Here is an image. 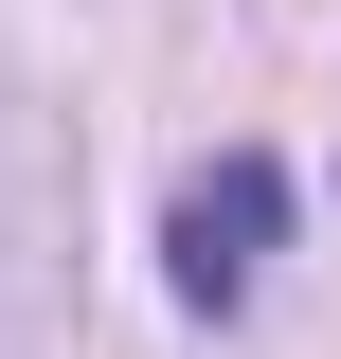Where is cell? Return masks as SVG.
I'll return each instance as SVG.
<instances>
[{"instance_id":"obj_1","label":"cell","mask_w":341,"mask_h":359,"mask_svg":"<svg viewBox=\"0 0 341 359\" xmlns=\"http://www.w3.org/2000/svg\"><path fill=\"white\" fill-rule=\"evenodd\" d=\"M269 233H288V162H252V144H234L215 180H180V216H162V287H180V306H252Z\"/></svg>"}]
</instances>
